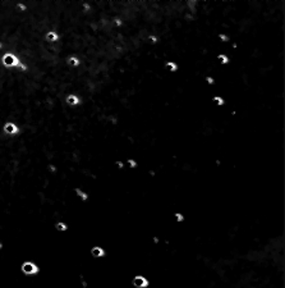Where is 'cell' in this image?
Masks as SVG:
<instances>
[{"instance_id":"6da1fadb","label":"cell","mask_w":285,"mask_h":288,"mask_svg":"<svg viewBox=\"0 0 285 288\" xmlns=\"http://www.w3.org/2000/svg\"><path fill=\"white\" fill-rule=\"evenodd\" d=\"M1 62H3V64L5 65V67H19L21 65V63H19V60H18V58L15 55H13V54H10V53H8V54H5L4 56H3V59H1Z\"/></svg>"},{"instance_id":"7a4b0ae2","label":"cell","mask_w":285,"mask_h":288,"mask_svg":"<svg viewBox=\"0 0 285 288\" xmlns=\"http://www.w3.org/2000/svg\"><path fill=\"white\" fill-rule=\"evenodd\" d=\"M147 284H148V282L143 277H136L133 279V286L137 287V288H143V287H146Z\"/></svg>"},{"instance_id":"3957f363","label":"cell","mask_w":285,"mask_h":288,"mask_svg":"<svg viewBox=\"0 0 285 288\" xmlns=\"http://www.w3.org/2000/svg\"><path fill=\"white\" fill-rule=\"evenodd\" d=\"M4 132L7 135H14L18 132V127L14 123H7V124L4 126Z\"/></svg>"},{"instance_id":"277c9868","label":"cell","mask_w":285,"mask_h":288,"mask_svg":"<svg viewBox=\"0 0 285 288\" xmlns=\"http://www.w3.org/2000/svg\"><path fill=\"white\" fill-rule=\"evenodd\" d=\"M67 104H69V105H78L79 104V99L76 95H69V96H67Z\"/></svg>"},{"instance_id":"5b68a950","label":"cell","mask_w":285,"mask_h":288,"mask_svg":"<svg viewBox=\"0 0 285 288\" xmlns=\"http://www.w3.org/2000/svg\"><path fill=\"white\" fill-rule=\"evenodd\" d=\"M23 270L26 273H35V271H37V268L33 264H31V262H27V264L23 265Z\"/></svg>"},{"instance_id":"8992f818","label":"cell","mask_w":285,"mask_h":288,"mask_svg":"<svg viewBox=\"0 0 285 288\" xmlns=\"http://www.w3.org/2000/svg\"><path fill=\"white\" fill-rule=\"evenodd\" d=\"M58 39H59V36L55 31H50V32H48V35H46V40H48L49 42H54V41H56Z\"/></svg>"},{"instance_id":"52a82bcc","label":"cell","mask_w":285,"mask_h":288,"mask_svg":"<svg viewBox=\"0 0 285 288\" xmlns=\"http://www.w3.org/2000/svg\"><path fill=\"white\" fill-rule=\"evenodd\" d=\"M92 255L95 256V257H100V256L104 255V250L100 248V247H95L92 250Z\"/></svg>"},{"instance_id":"ba28073f","label":"cell","mask_w":285,"mask_h":288,"mask_svg":"<svg viewBox=\"0 0 285 288\" xmlns=\"http://www.w3.org/2000/svg\"><path fill=\"white\" fill-rule=\"evenodd\" d=\"M67 62H68V64L74 65V67H77V65L79 64V60H78L77 58H74V56H69V58L67 59Z\"/></svg>"},{"instance_id":"9c48e42d","label":"cell","mask_w":285,"mask_h":288,"mask_svg":"<svg viewBox=\"0 0 285 288\" xmlns=\"http://www.w3.org/2000/svg\"><path fill=\"white\" fill-rule=\"evenodd\" d=\"M166 68H168L170 72H175L178 67H177V64H175V63H173V62H168V63H166Z\"/></svg>"},{"instance_id":"30bf717a","label":"cell","mask_w":285,"mask_h":288,"mask_svg":"<svg viewBox=\"0 0 285 288\" xmlns=\"http://www.w3.org/2000/svg\"><path fill=\"white\" fill-rule=\"evenodd\" d=\"M217 62L221 63V64H226V63H228V58L224 55V54H220V55L217 56Z\"/></svg>"},{"instance_id":"8fae6325","label":"cell","mask_w":285,"mask_h":288,"mask_svg":"<svg viewBox=\"0 0 285 288\" xmlns=\"http://www.w3.org/2000/svg\"><path fill=\"white\" fill-rule=\"evenodd\" d=\"M212 101H214V103H216L217 105H223V104H224V100L221 99V97H219V96H215L214 99H212Z\"/></svg>"},{"instance_id":"7c38bea8","label":"cell","mask_w":285,"mask_h":288,"mask_svg":"<svg viewBox=\"0 0 285 288\" xmlns=\"http://www.w3.org/2000/svg\"><path fill=\"white\" fill-rule=\"evenodd\" d=\"M188 7L190 8L192 13H194V7H196V1H188Z\"/></svg>"},{"instance_id":"4fadbf2b","label":"cell","mask_w":285,"mask_h":288,"mask_svg":"<svg viewBox=\"0 0 285 288\" xmlns=\"http://www.w3.org/2000/svg\"><path fill=\"white\" fill-rule=\"evenodd\" d=\"M115 24H117V26H121V24H123V21H121L120 19V18H115Z\"/></svg>"},{"instance_id":"5bb4252c","label":"cell","mask_w":285,"mask_h":288,"mask_svg":"<svg viewBox=\"0 0 285 288\" xmlns=\"http://www.w3.org/2000/svg\"><path fill=\"white\" fill-rule=\"evenodd\" d=\"M56 227H58V229H63V230L67 228V227H65V224H63V223H58V224H56Z\"/></svg>"},{"instance_id":"9a60e30c","label":"cell","mask_w":285,"mask_h":288,"mask_svg":"<svg viewBox=\"0 0 285 288\" xmlns=\"http://www.w3.org/2000/svg\"><path fill=\"white\" fill-rule=\"evenodd\" d=\"M77 192H78V195H79V196H81V197H82V198H83V200H86V198H87V196H86V194H83V192H81V191H79V189H77Z\"/></svg>"},{"instance_id":"2e32d148","label":"cell","mask_w":285,"mask_h":288,"mask_svg":"<svg viewBox=\"0 0 285 288\" xmlns=\"http://www.w3.org/2000/svg\"><path fill=\"white\" fill-rule=\"evenodd\" d=\"M148 40H150V41H152V42H157V37H155L153 35H151V36L148 37Z\"/></svg>"},{"instance_id":"e0dca14e","label":"cell","mask_w":285,"mask_h":288,"mask_svg":"<svg viewBox=\"0 0 285 288\" xmlns=\"http://www.w3.org/2000/svg\"><path fill=\"white\" fill-rule=\"evenodd\" d=\"M17 8H18V9H21V10H26V5H23V4H18V5H17Z\"/></svg>"},{"instance_id":"ac0fdd59","label":"cell","mask_w":285,"mask_h":288,"mask_svg":"<svg viewBox=\"0 0 285 288\" xmlns=\"http://www.w3.org/2000/svg\"><path fill=\"white\" fill-rule=\"evenodd\" d=\"M220 39L223 41H228V36H225V35H220Z\"/></svg>"},{"instance_id":"d6986e66","label":"cell","mask_w":285,"mask_h":288,"mask_svg":"<svg viewBox=\"0 0 285 288\" xmlns=\"http://www.w3.org/2000/svg\"><path fill=\"white\" fill-rule=\"evenodd\" d=\"M128 163L130 164V166H136V161H133V160H128Z\"/></svg>"},{"instance_id":"ffe728a7","label":"cell","mask_w":285,"mask_h":288,"mask_svg":"<svg viewBox=\"0 0 285 288\" xmlns=\"http://www.w3.org/2000/svg\"><path fill=\"white\" fill-rule=\"evenodd\" d=\"M175 216H177V219H178V220H183V216H181L180 214H177Z\"/></svg>"},{"instance_id":"44dd1931","label":"cell","mask_w":285,"mask_h":288,"mask_svg":"<svg viewBox=\"0 0 285 288\" xmlns=\"http://www.w3.org/2000/svg\"><path fill=\"white\" fill-rule=\"evenodd\" d=\"M207 82H210V85H212V83H214V80H212V78H207Z\"/></svg>"},{"instance_id":"7402d4cb","label":"cell","mask_w":285,"mask_h":288,"mask_svg":"<svg viewBox=\"0 0 285 288\" xmlns=\"http://www.w3.org/2000/svg\"><path fill=\"white\" fill-rule=\"evenodd\" d=\"M117 164H118V166H119V168H123V163H121V161H118Z\"/></svg>"},{"instance_id":"603a6c76","label":"cell","mask_w":285,"mask_h":288,"mask_svg":"<svg viewBox=\"0 0 285 288\" xmlns=\"http://www.w3.org/2000/svg\"><path fill=\"white\" fill-rule=\"evenodd\" d=\"M0 47H1V44H0Z\"/></svg>"}]
</instances>
